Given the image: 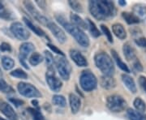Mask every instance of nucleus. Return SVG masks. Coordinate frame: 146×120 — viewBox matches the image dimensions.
Segmentation results:
<instances>
[{"mask_svg": "<svg viewBox=\"0 0 146 120\" xmlns=\"http://www.w3.org/2000/svg\"><path fill=\"white\" fill-rule=\"evenodd\" d=\"M46 27L50 29V31L52 32V34L54 36V37L58 40V42L61 44H63L67 42V36L65 32L63 31L61 28L58 26L56 24H54L52 21H49L47 24Z\"/></svg>", "mask_w": 146, "mask_h": 120, "instance_id": "nucleus-11", "label": "nucleus"}, {"mask_svg": "<svg viewBox=\"0 0 146 120\" xmlns=\"http://www.w3.org/2000/svg\"><path fill=\"white\" fill-rule=\"evenodd\" d=\"M47 46L49 47L52 51H54V53H56L57 54H59L60 56H63V57H64V54L63 53V51H62V50H60L57 46H54V45L50 44V43H48V44H47Z\"/></svg>", "mask_w": 146, "mask_h": 120, "instance_id": "nucleus-41", "label": "nucleus"}, {"mask_svg": "<svg viewBox=\"0 0 146 120\" xmlns=\"http://www.w3.org/2000/svg\"><path fill=\"white\" fill-rule=\"evenodd\" d=\"M20 55L19 58L26 59L29 55L33 53L35 50L34 45L31 42H24L20 46Z\"/></svg>", "mask_w": 146, "mask_h": 120, "instance_id": "nucleus-15", "label": "nucleus"}, {"mask_svg": "<svg viewBox=\"0 0 146 120\" xmlns=\"http://www.w3.org/2000/svg\"><path fill=\"white\" fill-rule=\"evenodd\" d=\"M70 21H71V24H72L73 25L76 26L79 29L84 30L88 29V25L86 21H84L80 17L78 16L77 14H74V13H71L70 15Z\"/></svg>", "mask_w": 146, "mask_h": 120, "instance_id": "nucleus-19", "label": "nucleus"}, {"mask_svg": "<svg viewBox=\"0 0 146 120\" xmlns=\"http://www.w3.org/2000/svg\"><path fill=\"white\" fill-rule=\"evenodd\" d=\"M9 101L12 104L14 105L16 107H20V106H22L23 105L25 104V101L23 100L19 99V98H13V97H10L9 98Z\"/></svg>", "mask_w": 146, "mask_h": 120, "instance_id": "nucleus-39", "label": "nucleus"}, {"mask_svg": "<svg viewBox=\"0 0 146 120\" xmlns=\"http://www.w3.org/2000/svg\"><path fill=\"white\" fill-rule=\"evenodd\" d=\"M123 52L127 61H134L136 58V51L129 42H127L123 46Z\"/></svg>", "mask_w": 146, "mask_h": 120, "instance_id": "nucleus-16", "label": "nucleus"}, {"mask_svg": "<svg viewBox=\"0 0 146 120\" xmlns=\"http://www.w3.org/2000/svg\"><path fill=\"white\" fill-rule=\"evenodd\" d=\"M1 63L3 69L6 71H9L15 66V61L13 60V58L8 56H3L1 58Z\"/></svg>", "mask_w": 146, "mask_h": 120, "instance_id": "nucleus-26", "label": "nucleus"}, {"mask_svg": "<svg viewBox=\"0 0 146 120\" xmlns=\"http://www.w3.org/2000/svg\"><path fill=\"white\" fill-rule=\"evenodd\" d=\"M19 60H20V63H21V65L24 67L25 68H26V69H29V66H28V64L26 63V59H24V58H19Z\"/></svg>", "mask_w": 146, "mask_h": 120, "instance_id": "nucleus-46", "label": "nucleus"}, {"mask_svg": "<svg viewBox=\"0 0 146 120\" xmlns=\"http://www.w3.org/2000/svg\"><path fill=\"white\" fill-rule=\"evenodd\" d=\"M69 103H70V107L72 114H76L78 113L80 108V98L75 93H70L69 94Z\"/></svg>", "mask_w": 146, "mask_h": 120, "instance_id": "nucleus-17", "label": "nucleus"}, {"mask_svg": "<svg viewBox=\"0 0 146 120\" xmlns=\"http://www.w3.org/2000/svg\"><path fill=\"white\" fill-rule=\"evenodd\" d=\"M80 84L84 91L90 92L95 89L98 86V80L91 71H83L80 76Z\"/></svg>", "mask_w": 146, "mask_h": 120, "instance_id": "nucleus-4", "label": "nucleus"}, {"mask_svg": "<svg viewBox=\"0 0 146 120\" xmlns=\"http://www.w3.org/2000/svg\"><path fill=\"white\" fill-rule=\"evenodd\" d=\"M100 85L102 88L105 89H112L115 88L116 86V81L113 76H102L100 78Z\"/></svg>", "mask_w": 146, "mask_h": 120, "instance_id": "nucleus-18", "label": "nucleus"}, {"mask_svg": "<svg viewBox=\"0 0 146 120\" xmlns=\"http://www.w3.org/2000/svg\"><path fill=\"white\" fill-rule=\"evenodd\" d=\"M55 19L65 29V30L74 37V39L78 42L79 45H80L82 47L89 46L90 42H89V37L86 35V33H84V32L82 29L73 25L72 24H71V22L67 21L65 17L60 14L56 15Z\"/></svg>", "mask_w": 146, "mask_h": 120, "instance_id": "nucleus-2", "label": "nucleus"}, {"mask_svg": "<svg viewBox=\"0 0 146 120\" xmlns=\"http://www.w3.org/2000/svg\"><path fill=\"white\" fill-rule=\"evenodd\" d=\"M44 58H45V61H46V63L48 68H54L53 66H54V59L52 54L50 51L45 50Z\"/></svg>", "mask_w": 146, "mask_h": 120, "instance_id": "nucleus-34", "label": "nucleus"}, {"mask_svg": "<svg viewBox=\"0 0 146 120\" xmlns=\"http://www.w3.org/2000/svg\"><path fill=\"white\" fill-rule=\"evenodd\" d=\"M122 80L124 84V85L127 88V89L130 91L131 93H136L137 89H136V85L134 79L130 76L127 75V74H123L122 75Z\"/></svg>", "mask_w": 146, "mask_h": 120, "instance_id": "nucleus-20", "label": "nucleus"}, {"mask_svg": "<svg viewBox=\"0 0 146 120\" xmlns=\"http://www.w3.org/2000/svg\"><path fill=\"white\" fill-rule=\"evenodd\" d=\"M133 68L137 72H142L143 71V66L137 58L133 61Z\"/></svg>", "mask_w": 146, "mask_h": 120, "instance_id": "nucleus-42", "label": "nucleus"}, {"mask_svg": "<svg viewBox=\"0 0 146 120\" xmlns=\"http://www.w3.org/2000/svg\"><path fill=\"white\" fill-rule=\"evenodd\" d=\"M119 4L120 6H122V7H123V6H125L127 4V3H126L124 0H119Z\"/></svg>", "mask_w": 146, "mask_h": 120, "instance_id": "nucleus-49", "label": "nucleus"}, {"mask_svg": "<svg viewBox=\"0 0 146 120\" xmlns=\"http://www.w3.org/2000/svg\"><path fill=\"white\" fill-rule=\"evenodd\" d=\"M94 62L97 68L103 73L104 76H113L115 74V65L112 58L106 53H98L94 57Z\"/></svg>", "mask_w": 146, "mask_h": 120, "instance_id": "nucleus-3", "label": "nucleus"}, {"mask_svg": "<svg viewBox=\"0 0 146 120\" xmlns=\"http://www.w3.org/2000/svg\"><path fill=\"white\" fill-rule=\"evenodd\" d=\"M23 4L25 5L27 11L31 14V16H33L37 22H39L40 24H42V25L46 26L47 24H48L49 21H50V20L45 16L42 15V14L40 13V11L37 10L36 7H34L33 3L32 2H30V1H25V2L23 3Z\"/></svg>", "mask_w": 146, "mask_h": 120, "instance_id": "nucleus-10", "label": "nucleus"}, {"mask_svg": "<svg viewBox=\"0 0 146 120\" xmlns=\"http://www.w3.org/2000/svg\"><path fill=\"white\" fill-rule=\"evenodd\" d=\"M43 108L46 111H48V112H51V106H50V105L49 104V103H45V104L43 105Z\"/></svg>", "mask_w": 146, "mask_h": 120, "instance_id": "nucleus-47", "label": "nucleus"}, {"mask_svg": "<svg viewBox=\"0 0 146 120\" xmlns=\"http://www.w3.org/2000/svg\"><path fill=\"white\" fill-rule=\"evenodd\" d=\"M10 75L15 78L21 79V80H26L28 78V75L26 72L21 68H17L16 70L11 72Z\"/></svg>", "mask_w": 146, "mask_h": 120, "instance_id": "nucleus-32", "label": "nucleus"}, {"mask_svg": "<svg viewBox=\"0 0 146 120\" xmlns=\"http://www.w3.org/2000/svg\"><path fill=\"white\" fill-rule=\"evenodd\" d=\"M52 102L54 105L63 107V108L67 105L66 98L62 95H54L52 97Z\"/></svg>", "mask_w": 146, "mask_h": 120, "instance_id": "nucleus-30", "label": "nucleus"}, {"mask_svg": "<svg viewBox=\"0 0 146 120\" xmlns=\"http://www.w3.org/2000/svg\"><path fill=\"white\" fill-rule=\"evenodd\" d=\"M0 111L9 120H19L18 115L11 105L2 99H0Z\"/></svg>", "mask_w": 146, "mask_h": 120, "instance_id": "nucleus-12", "label": "nucleus"}, {"mask_svg": "<svg viewBox=\"0 0 146 120\" xmlns=\"http://www.w3.org/2000/svg\"><path fill=\"white\" fill-rule=\"evenodd\" d=\"M101 29H102V32L106 35V37H107L109 42L113 43L114 40H113V37H112V33H111V32L110 31V29L107 28V26H106L104 25H101Z\"/></svg>", "mask_w": 146, "mask_h": 120, "instance_id": "nucleus-37", "label": "nucleus"}, {"mask_svg": "<svg viewBox=\"0 0 146 120\" xmlns=\"http://www.w3.org/2000/svg\"><path fill=\"white\" fill-rule=\"evenodd\" d=\"M17 89L20 94L28 98L42 97V94L34 85L25 82H20L17 85Z\"/></svg>", "mask_w": 146, "mask_h": 120, "instance_id": "nucleus-7", "label": "nucleus"}, {"mask_svg": "<svg viewBox=\"0 0 146 120\" xmlns=\"http://www.w3.org/2000/svg\"><path fill=\"white\" fill-rule=\"evenodd\" d=\"M89 9L91 15L98 21H106L116 15V8L111 1H89Z\"/></svg>", "mask_w": 146, "mask_h": 120, "instance_id": "nucleus-1", "label": "nucleus"}, {"mask_svg": "<svg viewBox=\"0 0 146 120\" xmlns=\"http://www.w3.org/2000/svg\"><path fill=\"white\" fill-rule=\"evenodd\" d=\"M0 120H6V119H3V118H2V117H0Z\"/></svg>", "mask_w": 146, "mask_h": 120, "instance_id": "nucleus-51", "label": "nucleus"}, {"mask_svg": "<svg viewBox=\"0 0 146 120\" xmlns=\"http://www.w3.org/2000/svg\"><path fill=\"white\" fill-rule=\"evenodd\" d=\"M36 3L42 9H43V10L46 9V1H39V0H36Z\"/></svg>", "mask_w": 146, "mask_h": 120, "instance_id": "nucleus-45", "label": "nucleus"}, {"mask_svg": "<svg viewBox=\"0 0 146 120\" xmlns=\"http://www.w3.org/2000/svg\"><path fill=\"white\" fill-rule=\"evenodd\" d=\"M32 104L35 107H36V108L38 107V101H37V100L36 99L33 100V101H32Z\"/></svg>", "mask_w": 146, "mask_h": 120, "instance_id": "nucleus-48", "label": "nucleus"}, {"mask_svg": "<svg viewBox=\"0 0 146 120\" xmlns=\"http://www.w3.org/2000/svg\"><path fill=\"white\" fill-rule=\"evenodd\" d=\"M70 57L72 59L73 62L78 67L84 68V67L88 66V61H87L86 58L77 50H70Z\"/></svg>", "mask_w": 146, "mask_h": 120, "instance_id": "nucleus-13", "label": "nucleus"}, {"mask_svg": "<svg viewBox=\"0 0 146 120\" xmlns=\"http://www.w3.org/2000/svg\"><path fill=\"white\" fill-rule=\"evenodd\" d=\"M112 32L120 40H124L127 38V32L123 26V25L119 23H116L112 25Z\"/></svg>", "mask_w": 146, "mask_h": 120, "instance_id": "nucleus-21", "label": "nucleus"}, {"mask_svg": "<svg viewBox=\"0 0 146 120\" xmlns=\"http://www.w3.org/2000/svg\"><path fill=\"white\" fill-rule=\"evenodd\" d=\"M43 56H42L41 54H39L38 52H33L31 54V56L29 57V62L30 63L31 66H37L38 64L42 63L43 61Z\"/></svg>", "mask_w": 146, "mask_h": 120, "instance_id": "nucleus-27", "label": "nucleus"}, {"mask_svg": "<svg viewBox=\"0 0 146 120\" xmlns=\"http://www.w3.org/2000/svg\"><path fill=\"white\" fill-rule=\"evenodd\" d=\"M139 84H140L141 88L143 89V90L146 93V77L141 76L139 77Z\"/></svg>", "mask_w": 146, "mask_h": 120, "instance_id": "nucleus-44", "label": "nucleus"}, {"mask_svg": "<svg viewBox=\"0 0 146 120\" xmlns=\"http://www.w3.org/2000/svg\"><path fill=\"white\" fill-rule=\"evenodd\" d=\"M86 23H87V25H88V29L90 32L91 35L94 37H98L101 35V32L98 30V29L97 28L96 25L94 24L93 21L89 19L86 20Z\"/></svg>", "mask_w": 146, "mask_h": 120, "instance_id": "nucleus-28", "label": "nucleus"}, {"mask_svg": "<svg viewBox=\"0 0 146 120\" xmlns=\"http://www.w3.org/2000/svg\"><path fill=\"white\" fill-rule=\"evenodd\" d=\"M0 92L4 93H14L13 89L3 78L0 79Z\"/></svg>", "mask_w": 146, "mask_h": 120, "instance_id": "nucleus-33", "label": "nucleus"}, {"mask_svg": "<svg viewBox=\"0 0 146 120\" xmlns=\"http://www.w3.org/2000/svg\"><path fill=\"white\" fill-rule=\"evenodd\" d=\"M127 103L125 99L118 94H113L106 98V106L111 112L120 113L125 110Z\"/></svg>", "mask_w": 146, "mask_h": 120, "instance_id": "nucleus-5", "label": "nucleus"}, {"mask_svg": "<svg viewBox=\"0 0 146 120\" xmlns=\"http://www.w3.org/2000/svg\"><path fill=\"white\" fill-rule=\"evenodd\" d=\"M136 44L141 48H146V37H141L135 40Z\"/></svg>", "mask_w": 146, "mask_h": 120, "instance_id": "nucleus-40", "label": "nucleus"}, {"mask_svg": "<svg viewBox=\"0 0 146 120\" xmlns=\"http://www.w3.org/2000/svg\"><path fill=\"white\" fill-rule=\"evenodd\" d=\"M0 18L4 20H10L11 19V14L4 7L3 4L0 2Z\"/></svg>", "mask_w": 146, "mask_h": 120, "instance_id": "nucleus-36", "label": "nucleus"}, {"mask_svg": "<svg viewBox=\"0 0 146 120\" xmlns=\"http://www.w3.org/2000/svg\"><path fill=\"white\" fill-rule=\"evenodd\" d=\"M10 30L14 37L20 41H26L30 37V32L20 22H13L10 26Z\"/></svg>", "mask_w": 146, "mask_h": 120, "instance_id": "nucleus-9", "label": "nucleus"}, {"mask_svg": "<svg viewBox=\"0 0 146 120\" xmlns=\"http://www.w3.org/2000/svg\"><path fill=\"white\" fill-rule=\"evenodd\" d=\"M0 50L2 52H11V46L10 44L7 42H3L0 45Z\"/></svg>", "mask_w": 146, "mask_h": 120, "instance_id": "nucleus-38", "label": "nucleus"}, {"mask_svg": "<svg viewBox=\"0 0 146 120\" xmlns=\"http://www.w3.org/2000/svg\"><path fill=\"white\" fill-rule=\"evenodd\" d=\"M54 64L60 77L63 80H68L72 72V66L68 60H67V58L63 56H58L55 58Z\"/></svg>", "mask_w": 146, "mask_h": 120, "instance_id": "nucleus-6", "label": "nucleus"}, {"mask_svg": "<svg viewBox=\"0 0 146 120\" xmlns=\"http://www.w3.org/2000/svg\"><path fill=\"white\" fill-rule=\"evenodd\" d=\"M122 17L124 19V21L127 22V25H136L139 24L141 21L139 20V18L134 15L132 12H128V11H123L122 12Z\"/></svg>", "mask_w": 146, "mask_h": 120, "instance_id": "nucleus-25", "label": "nucleus"}, {"mask_svg": "<svg viewBox=\"0 0 146 120\" xmlns=\"http://www.w3.org/2000/svg\"><path fill=\"white\" fill-rule=\"evenodd\" d=\"M126 113L127 118L130 120H146V115L134 109L128 108Z\"/></svg>", "mask_w": 146, "mask_h": 120, "instance_id": "nucleus-24", "label": "nucleus"}, {"mask_svg": "<svg viewBox=\"0 0 146 120\" xmlns=\"http://www.w3.org/2000/svg\"><path fill=\"white\" fill-rule=\"evenodd\" d=\"M3 77V72H2V70H1V68H0V79Z\"/></svg>", "mask_w": 146, "mask_h": 120, "instance_id": "nucleus-50", "label": "nucleus"}, {"mask_svg": "<svg viewBox=\"0 0 146 120\" xmlns=\"http://www.w3.org/2000/svg\"><path fill=\"white\" fill-rule=\"evenodd\" d=\"M27 112L31 115L33 120H46L43 115L38 109L29 107V108H27Z\"/></svg>", "mask_w": 146, "mask_h": 120, "instance_id": "nucleus-29", "label": "nucleus"}, {"mask_svg": "<svg viewBox=\"0 0 146 120\" xmlns=\"http://www.w3.org/2000/svg\"><path fill=\"white\" fill-rule=\"evenodd\" d=\"M46 80L50 89L54 93L59 92L63 87V82L56 76L54 68H48L46 73Z\"/></svg>", "mask_w": 146, "mask_h": 120, "instance_id": "nucleus-8", "label": "nucleus"}, {"mask_svg": "<svg viewBox=\"0 0 146 120\" xmlns=\"http://www.w3.org/2000/svg\"><path fill=\"white\" fill-rule=\"evenodd\" d=\"M68 4L69 6L72 7V9L76 12H79V13H81L83 12V7H82V5L79 3L78 1H72V0H70L68 2Z\"/></svg>", "mask_w": 146, "mask_h": 120, "instance_id": "nucleus-35", "label": "nucleus"}, {"mask_svg": "<svg viewBox=\"0 0 146 120\" xmlns=\"http://www.w3.org/2000/svg\"><path fill=\"white\" fill-rule=\"evenodd\" d=\"M111 54H112V58L115 59V63L117 64V66L122 70L123 71L126 73H129L130 72V70L128 67L127 66V64H125V63H123L121 59V58L119 57V55L118 54V53L115 51V50H111Z\"/></svg>", "mask_w": 146, "mask_h": 120, "instance_id": "nucleus-23", "label": "nucleus"}, {"mask_svg": "<svg viewBox=\"0 0 146 120\" xmlns=\"http://www.w3.org/2000/svg\"><path fill=\"white\" fill-rule=\"evenodd\" d=\"M132 13L136 15L139 20L146 24V4L144 3H136L132 7Z\"/></svg>", "mask_w": 146, "mask_h": 120, "instance_id": "nucleus-14", "label": "nucleus"}, {"mask_svg": "<svg viewBox=\"0 0 146 120\" xmlns=\"http://www.w3.org/2000/svg\"><path fill=\"white\" fill-rule=\"evenodd\" d=\"M133 105L135 107V109L137 111L144 113L146 110V104L145 102L141 99V97H136L134 101H133Z\"/></svg>", "mask_w": 146, "mask_h": 120, "instance_id": "nucleus-31", "label": "nucleus"}, {"mask_svg": "<svg viewBox=\"0 0 146 120\" xmlns=\"http://www.w3.org/2000/svg\"><path fill=\"white\" fill-rule=\"evenodd\" d=\"M23 21L25 22V24L26 25V26L28 27L30 30H32V31L36 35L39 36V37H44V36H46L45 32L43 31L41 28H39V27L36 26L35 25H33V22H32L30 20H29L26 17H24V18H23Z\"/></svg>", "mask_w": 146, "mask_h": 120, "instance_id": "nucleus-22", "label": "nucleus"}, {"mask_svg": "<svg viewBox=\"0 0 146 120\" xmlns=\"http://www.w3.org/2000/svg\"><path fill=\"white\" fill-rule=\"evenodd\" d=\"M130 32H131V34L134 37H138L137 38H140V36L141 35V33H142V32L140 29H138V28H132V29H130Z\"/></svg>", "mask_w": 146, "mask_h": 120, "instance_id": "nucleus-43", "label": "nucleus"}]
</instances>
